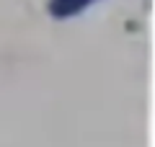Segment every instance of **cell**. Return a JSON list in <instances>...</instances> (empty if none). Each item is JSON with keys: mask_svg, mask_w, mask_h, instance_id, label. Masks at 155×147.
Instances as JSON below:
<instances>
[{"mask_svg": "<svg viewBox=\"0 0 155 147\" xmlns=\"http://www.w3.org/2000/svg\"><path fill=\"white\" fill-rule=\"evenodd\" d=\"M96 0H49L47 8L54 18H70V16H78L83 13L88 5H93Z\"/></svg>", "mask_w": 155, "mask_h": 147, "instance_id": "cell-1", "label": "cell"}]
</instances>
